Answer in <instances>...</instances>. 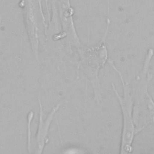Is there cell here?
<instances>
[{"instance_id": "8992f818", "label": "cell", "mask_w": 154, "mask_h": 154, "mask_svg": "<svg viewBox=\"0 0 154 154\" xmlns=\"http://www.w3.org/2000/svg\"><path fill=\"white\" fill-rule=\"evenodd\" d=\"M39 105V117L38 124L35 134V141L32 146V153L40 154L43 152L45 146L48 141V135L49 128L55 117V115L59 110L61 103H57L55 105L46 117H44V112L41 100L38 99Z\"/></svg>"}, {"instance_id": "3957f363", "label": "cell", "mask_w": 154, "mask_h": 154, "mask_svg": "<svg viewBox=\"0 0 154 154\" xmlns=\"http://www.w3.org/2000/svg\"><path fill=\"white\" fill-rule=\"evenodd\" d=\"M108 63L119 76L123 91V96H121L112 83V89L120 104L122 115L120 153H130L133 151L132 144L137 134L133 119V95L131 93L129 85L125 82L121 72L116 66L114 61L109 58Z\"/></svg>"}, {"instance_id": "7a4b0ae2", "label": "cell", "mask_w": 154, "mask_h": 154, "mask_svg": "<svg viewBox=\"0 0 154 154\" xmlns=\"http://www.w3.org/2000/svg\"><path fill=\"white\" fill-rule=\"evenodd\" d=\"M154 51L149 48L146 54L143 67L135 81L133 95V119L137 134L154 124V100L149 93V85L153 78L149 67Z\"/></svg>"}, {"instance_id": "5b68a950", "label": "cell", "mask_w": 154, "mask_h": 154, "mask_svg": "<svg viewBox=\"0 0 154 154\" xmlns=\"http://www.w3.org/2000/svg\"><path fill=\"white\" fill-rule=\"evenodd\" d=\"M57 8L61 26V32L57 36L56 42H61L72 53V48L78 51L84 45L77 34L73 15L74 9L71 0H57Z\"/></svg>"}, {"instance_id": "ba28073f", "label": "cell", "mask_w": 154, "mask_h": 154, "mask_svg": "<svg viewBox=\"0 0 154 154\" xmlns=\"http://www.w3.org/2000/svg\"><path fill=\"white\" fill-rule=\"evenodd\" d=\"M37 2L38 4V5H39V7H40V9L41 10V11L43 13V5H42V2L43 1H45V5H46V10H47V12H48V18L50 16V10H49V2H48V0H37Z\"/></svg>"}, {"instance_id": "6da1fadb", "label": "cell", "mask_w": 154, "mask_h": 154, "mask_svg": "<svg viewBox=\"0 0 154 154\" xmlns=\"http://www.w3.org/2000/svg\"><path fill=\"white\" fill-rule=\"evenodd\" d=\"M106 22L105 32L96 45L91 47L84 46L77 51L79 54L78 69L90 81L93 91L94 100L97 104H99L102 100V89L99 78V71L108 63L109 59L106 46V37L110 25L109 5Z\"/></svg>"}, {"instance_id": "277c9868", "label": "cell", "mask_w": 154, "mask_h": 154, "mask_svg": "<svg viewBox=\"0 0 154 154\" xmlns=\"http://www.w3.org/2000/svg\"><path fill=\"white\" fill-rule=\"evenodd\" d=\"M22 11L23 23L27 33L31 48L36 61L40 63L38 49L40 45V22L44 27V31L48 24L44 13L39 7L37 0H20L19 3Z\"/></svg>"}, {"instance_id": "52a82bcc", "label": "cell", "mask_w": 154, "mask_h": 154, "mask_svg": "<svg viewBox=\"0 0 154 154\" xmlns=\"http://www.w3.org/2000/svg\"><path fill=\"white\" fill-rule=\"evenodd\" d=\"M34 113L30 111L27 114V133H26V149L29 153H32V140L31 135V123L34 119Z\"/></svg>"}]
</instances>
